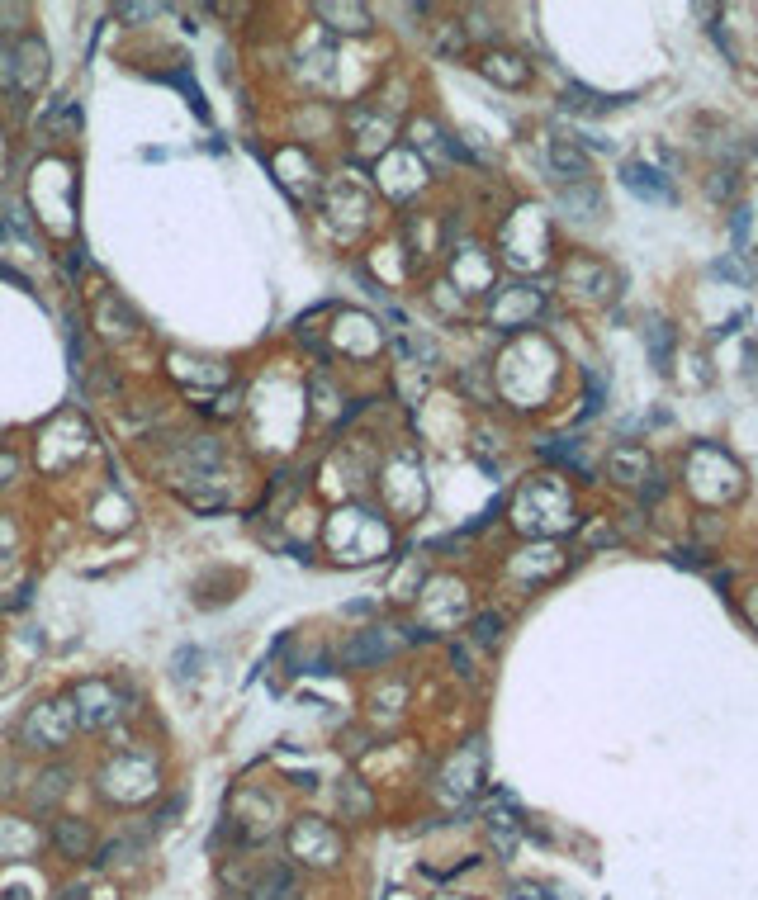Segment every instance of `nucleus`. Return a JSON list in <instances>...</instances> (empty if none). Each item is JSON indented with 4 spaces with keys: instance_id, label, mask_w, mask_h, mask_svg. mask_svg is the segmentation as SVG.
Here are the masks:
<instances>
[{
    "instance_id": "nucleus-1",
    "label": "nucleus",
    "mask_w": 758,
    "mask_h": 900,
    "mask_svg": "<svg viewBox=\"0 0 758 900\" xmlns=\"http://www.w3.org/2000/svg\"><path fill=\"white\" fill-rule=\"evenodd\" d=\"M72 730H76V716L67 711L62 697H53V702H38L34 711H29L19 739H24L29 749H62V744L72 739Z\"/></svg>"
},
{
    "instance_id": "nucleus-2",
    "label": "nucleus",
    "mask_w": 758,
    "mask_h": 900,
    "mask_svg": "<svg viewBox=\"0 0 758 900\" xmlns=\"http://www.w3.org/2000/svg\"><path fill=\"white\" fill-rule=\"evenodd\" d=\"M114 711H119V697H114V687L109 683H81L76 687V720L86 725V730H100V725H109L114 720Z\"/></svg>"
},
{
    "instance_id": "nucleus-3",
    "label": "nucleus",
    "mask_w": 758,
    "mask_h": 900,
    "mask_svg": "<svg viewBox=\"0 0 758 900\" xmlns=\"http://www.w3.org/2000/svg\"><path fill=\"white\" fill-rule=\"evenodd\" d=\"M53 848L67 858V863H86L91 848H95L91 820H81V815H57L53 820Z\"/></svg>"
},
{
    "instance_id": "nucleus-4",
    "label": "nucleus",
    "mask_w": 758,
    "mask_h": 900,
    "mask_svg": "<svg viewBox=\"0 0 758 900\" xmlns=\"http://www.w3.org/2000/svg\"><path fill=\"white\" fill-rule=\"evenodd\" d=\"M621 180H626V190L631 195H640V199H650V204H673V180L659 171V166H650V162H626L621 166Z\"/></svg>"
},
{
    "instance_id": "nucleus-5",
    "label": "nucleus",
    "mask_w": 758,
    "mask_h": 900,
    "mask_svg": "<svg viewBox=\"0 0 758 900\" xmlns=\"http://www.w3.org/2000/svg\"><path fill=\"white\" fill-rule=\"evenodd\" d=\"M342 659H346V668H375L389 659V640H384L379 630H361V635L346 645Z\"/></svg>"
},
{
    "instance_id": "nucleus-6",
    "label": "nucleus",
    "mask_w": 758,
    "mask_h": 900,
    "mask_svg": "<svg viewBox=\"0 0 758 900\" xmlns=\"http://www.w3.org/2000/svg\"><path fill=\"white\" fill-rule=\"evenodd\" d=\"M550 171H555L564 185H583V180L593 176L588 157H583L578 147H569V143H555V147H550Z\"/></svg>"
},
{
    "instance_id": "nucleus-7",
    "label": "nucleus",
    "mask_w": 758,
    "mask_h": 900,
    "mask_svg": "<svg viewBox=\"0 0 758 900\" xmlns=\"http://www.w3.org/2000/svg\"><path fill=\"white\" fill-rule=\"evenodd\" d=\"M479 67H484V76H493L498 86H526V81H531L526 62L522 57H512V53H488Z\"/></svg>"
},
{
    "instance_id": "nucleus-8",
    "label": "nucleus",
    "mask_w": 758,
    "mask_h": 900,
    "mask_svg": "<svg viewBox=\"0 0 758 900\" xmlns=\"http://www.w3.org/2000/svg\"><path fill=\"white\" fill-rule=\"evenodd\" d=\"M318 19H332V29H346V34H365L370 29V10L365 5H318Z\"/></svg>"
},
{
    "instance_id": "nucleus-9",
    "label": "nucleus",
    "mask_w": 758,
    "mask_h": 900,
    "mask_svg": "<svg viewBox=\"0 0 758 900\" xmlns=\"http://www.w3.org/2000/svg\"><path fill=\"white\" fill-rule=\"evenodd\" d=\"M247 900H299V886H294V877H289V867H271Z\"/></svg>"
},
{
    "instance_id": "nucleus-10",
    "label": "nucleus",
    "mask_w": 758,
    "mask_h": 900,
    "mask_svg": "<svg viewBox=\"0 0 758 900\" xmlns=\"http://www.w3.org/2000/svg\"><path fill=\"white\" fill-rule=\"evenodd\" d=\"M645 337H650V356H654V370H668V346H673V332H668L659 318L645 327Z\"/></svg>"
},
{
    "instance_id": "nucleus-11",
    "label": "nucleus",
    "mask_w": 758,
    "mask_h": 900,
    "mask_svg": "<svg viewBox=\"0 0 758 900\" xmlns=\"http://www.w3.org/2000/svg\"><path fill=\"white\" fill-rule=\"evenodd\" d=\"M474 640H479V645H498V640H503V621L493 612L474 616Z\"/></svg>"
},
{
    "instance_id": "nucleus-12",
    "label": "nucleus",
    "mask_w": 758,
    "mask_h": 900,
    "mask_svg": "<svg viewBox=\"0 0 758 900\" xmlns=\"http://www.w3.org/2000/svg\"><path fill=\"white\" fill-rule=\"evenodd\" d=\"M195 664H204V654H199L195 645H185V649H176V659H171V673H176V678H195Z\"/></svg>"
},
{
    "instance_id": "nucleus-13",
    "label": "nucleus",
    "mask_w": 758,
    "mask_h": 900,
    "mask_svg": "<svg viewBox=\"0 0 758 900\" xmlns=\"http://www.w3.org/2000/svg\"><path fill=\"white\" fill-rule=\"evenodd\" d=\"M436 48L446 57H460V48H465V38H460V24H446V34H436Z\"/></svg>"
},
{
    "instance_id": "nucleus-14",
    "label": "nucleus",
    "mask_w": 758,
    "mask_h": 900,
    "mask_svg": "<svg viewBox=\"0 0 758 900\" xmlns=\"http://www.w3.org/2000/svg\"><path fill=\"white\" fill-rule=\"evenodd\" d=\"M19 57H24V62H38V57H43V48H38L34 38H29V43H19ZM19 81H24V86H34L38 72H29V67H24V72H19Z\"/></svg>"
},
{
    "instance_id": "nucleus-15",
    "label": "nucleus",
    "mask_w": 758,
    "mask_h": 900,
    "mask_svg": "<svg viewBox=\"0 0 758 900\" xmlns=\"http://www.w3.org/2000/svg\"><path fill=\"white\" fill-rule=\"evenodd\" d=\"M157 5H119V19H152Z\"/></svg>"
},
{
    "instance_id": "nucleus-16",
    "label": "nucleus",
    "mask_w": 758,
    "mask_h": 900,
    "mask_svg": "<svg viewBox=\"0 0 758 900\" xmlns=\"http://www.w3.org/2000/svg\"><path fill=\"white\" fill-rule=\"evenodd\" d=\"M730 228H735V237L749 233V204H740V209H735V223H730Z\"/></svg>"
},
{
    "instance_id": "nucleus-17",
    "label": "nucleus",
    "mask_w": 758,
    "mask_h": 900,
    "mask_svg": "<svg viewBox=\"0 0 758 900\" xmlns=\"http://www.w3.org/2000/svg\"><path fill=\"white\" fill-rule=\"evenodd\" d=\"M62 900H86V896H62Z\"/></svg>"
}]
</instances>
